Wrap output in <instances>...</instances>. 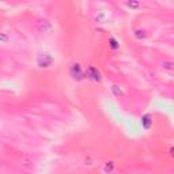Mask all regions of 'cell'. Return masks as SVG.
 <instances>
[{"mask_svg":"<svg viewBox=\"0 0 174 174\" xmlns=\"http://www.w3.org/2000/svg\"><path fill=\"white\" fill-rule=\"evenodd\" d=\"M71 76H72L73 79H78V80H82L84 76V72H83V68H82V65L79 64V63H75V64L71 65Z\"/></svg>","mask_w":174,"mask_h":174,"instance_id":"6da1fadb","label":"cell"},{"mask_svg":"<svg viewBox=\"0 0 174 174\" xmlns=\"http://www.w3.org/2000/svg\"><path fill=\"white\" fill-rule=\"evenodd\" d=\"M86 75L89 79H91V80L94 82H101V72L97 69L95 67H89L86 71Z\"/></svg>","mask_w":174,"mask_h":174,"instance_id":"7a4b0ae2","label":"cell"},{"mask_svg":"<svg viewBox=\"0 0 174 174\" xmlns=\"http://www.w3.org/2000/svg\"><path fill=\"white\" fill-rule=\"evenodd\" d=\"M113 169H114V163L113 162H108L105 165V171H109V173H110V171H113Z\"/></svg>","mask_w":174,"mask_h":174,"instance_id":"3957f363","label":"cell"},{"mask_svg":"<svg viewBox=\"0 0 174 174\" xmlns=\"http://www.w3.org/2000/svg\"><path fill=\"white\" fill-rule=\"evenodd\" d=\"M128 5L132 8H137L139 5H140V3H139L137 0H129V2H128Z\"/></svg>","mask_w":174,"mask_h":174,"instance_id":"277c9868","label":"cell"},{"mask_svg":"<svg viewBox=\"0 0 174 174\" xmlns=\"http://www.w3.org/2000/svg\"><path fill=\"white\" fill-rule=\"evenodd\" d=\"M0 63H2V59H0Z\"/></svg>","mask_w":174,"mask_h":174,"instance_id":"5b68a950","label":"cell"}]
</instances>
